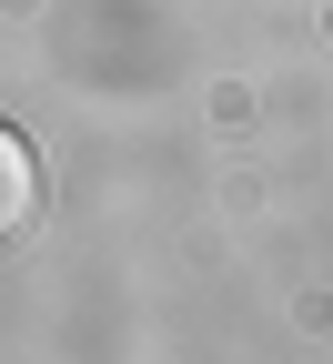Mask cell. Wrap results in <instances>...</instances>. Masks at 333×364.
I'll use <instances>...</instances> for the list:
<instances>
[{"label": "cell", "mask_w": 333, "mask_h": 364, "mask_svg": "<svg viewBox=\"0 0 333 364\" xmlns=\"http://www.w3.org/2000/svg\"><path fill=\"white\" fill-rule=\"evenodd\" d=\"M31 213H40V162L11 122H0V243H21L31 233Z\"/></svg>", "instance_id": "obj_1"}]
</instances>
